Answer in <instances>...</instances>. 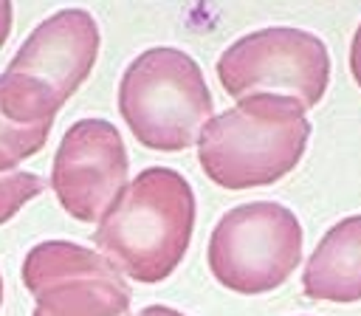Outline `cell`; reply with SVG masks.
Segmentation results:
<instances>
[{
  "label": "cell",
  "mask_w": 361,
  "mask_h": 316,
  "mask_svg": "<svg viewBox=\"0 0 361 316\" xmlns=\"http://www.w3.org/2000/svg\"><path fill=\"white\" fill-rule=\"evenodd\" d=\"M195 229V192L169 166L138 172L99 220L93 243L138 282L166 279L183 260Z\"/></svg>",
  "instance_id": "cell-1"
},
{
  "label": "cell",
  "mask_w": 361,
  "mask_h": 316,
  "mask_svg": "<svg viewBox=\"0 0 361 316\" xmlns=\"http://www.w3.org/2000/svg\"><path fill=\"white\" fill-rule=\"evenodd\" d=\"M214 102L200 65L180 48L138 54L118 82V113L149 150L178 152L200 138Z\"/></svg>",
  "instance_id": "cell-4"
},
{
  "label": "cell",
  "mask_w": 361,
  "mask_h": 316,
  "mask_svg": "<svg viewBox=\"0 0 361 316\" xmlns=\"http://www.w3.org/2000/svg\"><path fill=\"white\" fill-rule=\"evenodd\" d=\"M0 305H3V276H0Z\"/></svg>",
  "instance_id": "cell-15"
},
{
  "label": "cell",
  "mask_w": 361,
  "mask_h": 316,
  "mask_svg": "<svg viewBox=\"0 0 361 316\" xmlns=\"http://www.w3.org/2000/svg\"><path fill=\"white\" fill-rule=\"evenodd\" d=\"M130 158L121 133L107 119L73 121L51 164V189L59 206L82 220H102L127 186Z\"/></svg>",
  "instance_id": "cell-8"
},
{
  "label": "cell",
  "mask_w": 361,
  "mask_h": 316,
  "mask_svg": "<svg viewBox=\"0 0 361 316\" xmlns=\"http://www.w3.org/2000/svg\"><path fill=\"white\" fill-rule=\"evenodd\" d=\"M302 260V226L274 200L228 209L209 237V268L228 291L254 296L279 288Z\"/></svg>",
  "instance_id": "cell-5"
},
{
  "label": "cell",
  "mask_w": 361,
  "mask_h": 316,
  "mask_svg": "<svg viewBox=\"0 0 361 316\" xmlns=\"http://www.w3.org/2000/svg\"><path fill=\"white\" fill-rule=\"evenodd\" d=\"M310 121L288 96H245L212 116L197 138L203 172L223 189L271 186L305 155Z\"/></svg>",
  "instance_id": "cell-2"
},
{
  "label": "cell",
  "mask_w": 361,
  "mask_h": 316,
  "mask_svg": "<svg viewBox=\"0 0 361 316\" xmlns=\"http://www.w3.org/2000/svg\"><path fill=\"white\" fill-rule=\"evenodd\" d=\"M42 189H45V181L34 172H3L0 175V226L11 220Z\"/></svg>",
  "instance_id": "cell-11"
},
{
  "label": "cell",
  "mask_w": 361,
  "mask_h": 316,
  "mask_svg": "<svg viewBox=\"0 0 361 316\" xmlns=\"http://www.w3.org/2000/svg\"><path fill=\"white\" fill-rule=\"evenodd\" d=\"M302 288L310 299H361V214L338 220L310 254Z\"/></svg>",
  "instance_id": "cell-9"
},
{
  "label": "cell",
  "mask_w": 361,
  "mask_h": 316,
  "mask_svg": "<svg viewBox=\"0 0 361 316\" xmlns=\"http://www.w3.org/2000/svg\"><path fill=\"white\" fill-rule=\"evenodd\" d=\"M99 42V25L85 8L45 17L0 73V110L20 124H54L59 107L90 76Z\"/></svg>",
  "instance_id": "cell-3"
},
{
  "label": "cell",
  "mask_w": 361,
  "mask_h": 316,
  "mask_svg": "<svg viewBox=\"0 0 361 316\" xmlns=\"http://www.w3.org/2000/svg\"><path fill=\"white\" fill-rule=\"evenodd\" d=\"M217 79L234 99L271 93L310 110L327 93L330 54L310 31L271 25L231 42L217 59Z\"/></svg>",
  "instance_id": "cell-6"
},
{
  "label": "cell",
  "mask_w": 361,
  "mask_h": 316,
  "mask_svg": "<svg viewBox=\"0 0 361 316\" xmlns=\"http://www.w3.org/2000/svg\"><path fill=\"white\" fill-rule=\"evenodd\" d=\"M350 71H353V79H355L358 87H361V25L355 28L353 45H350Z\"/></svg>",
  "instance_id": "cell-12"
},
{
  "label": "cell",
  "mask_w": 361,
  "mask_h": 316,
  "mask_svg": "<svg viewBox=\"0 0 361 316\" xmlns=\"http://www.w3.org/2000/svg\"><path fill=\"white\" fill-rule=\"evenodd\" d=\"M135 316H183L180 310H172L166 305H149V308H141Z\"/></svg>",
  "instance_id": "cell-14"
},
{
  "label": "cell",
  "mask_w": 361,
  "mask_h": 316,
  "mask_svg": "<svg viewBox=\"0 0 361 316\" xmlns=\"http://www.w3.org/2000/svg\"><path fill=\"white\" fill-rule=\"evenodd\" d=\"M51 124H20L0 110V175L37 155L48 141Z\"/></svg>",
  "instance_id": "cell-10"
},
{
  "label": "cell",
  "mask_w": 361,
  "mask_h": 316,
  "mask_svg": "<svg viewBox=\"0 0 361 316\" xmlns=\"http://www.w3.org/2000/svg\"><path fill=\"white\" fill-rule=\"evenodd\" d=\"M8 31H11V3L0 0V48L8 40Z\"/></svg>",
  "instance_id": "cell-13"
},
{
  "label": "cell",
  "mask_w": 361,
  "mask_h": 316,
  "mask_svg": "<svg viewBox=\"0 0 361 316\" xmlns=\"http://www.w3.org/2000/svg\"><path fill=\"white\" fill-rule=\"evenodd\" d=\"M31 316H130V285L99 251L71 240L37 243L23 260Z\"/></svg>",
  "instance_id": "cell-7"
}]
</instances>
